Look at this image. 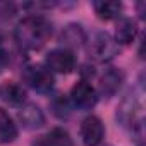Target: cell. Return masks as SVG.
<instances>
[{"label": "cell", "mask_w": 146, "mask_h": 146, "mask_svg": "<svg viewBox=\"0 0 146 146\" xmlns=\"http://www.w3.org/2000/svg\"><path fill=\"white\" fill-rule=\"evenodd\" d=\"M2 96L7 103L16 105V107H21V105L26 103V91L23 90V86H19L16 83L5 84L2 88Z\"/></svg>", "instance_id": "cell-15"}, {"label": "cell", "mask_w": 146, "mask_h": 146, "mask_svg": "<svg viewBox=\"0 0 146 146\" xmlns=\"http://www.w3.org/2000/svg\"><path fill=\"white\" fill-rule=\"evenodd\" d=\"M26 83L38 93H50L55 84L53 74L45 65H29L24 72Z\"/></svg>", "instance_id": "cell-5"}, {"label": "cell", "mask_w": 146, "mask_h": 146, "mask_svg": "<svg viewBox=\"0 0 146 146\" xmlns=\"http://www.w3.org/2000/svg\"><path fill=\"white\" fill-rule=\"evenodd\" d=\"M31 146H72V139L64 129H52L50 132L36 137Z\"/></svg>", "instance_id": "cell-11"}, {"label": "cell", "mask_w": 146, "mask_h": 146, "mask_svg": "<svg viewBox=\"0 0 146 146\" xmlns=\"http://www.w3.org/2000/svg\"><path fill=\"white\" fill-rule=\"evenodd\" d=\"M17 137V127L12 120V117L0 108V141L2 143H11Z\"/></svg>", "instance_id": "cell-14"}, {"label": "cell", "mask_w": 146, "mask_h": 146, "mask_svg": "<svg viewBox=\"0 0 146 146\" xmlns=\"http://www.w3.org/2000/svg\"><path fill=\"white\" fill-rule=\"evenodd\" d=\"M7 64H9V53H7V50L4 48V45L0 43V72L7 67Z\"/></svg>", "instance_id": "cell-18"}, {"label": "cell", "mask_w": 146, "mask_h": 146, "mask_svg": "<svg viewBox=\"0 0 146 146\" xmlns=\"http://www.w3.org/2000/svg\"><path fill=\"white\" fill-rule=\"evenodd\" d=\"M70 102L67 98H64L62 95H58L53 102H52V108H53V113L60 119H67L70 115Z\"/></svg>", "instance_id": "cell-16"}, {"label": "cell", "mask_w": 146, "mask_h": 146, "mask_svg": "<svg viewBox=\"0 0 146 146\" xmlns=\"http://www.w3.org/2000/svg\"><path fill=\"white\" fill-rule=\"evenodd\" d=\"M17 119L19 122L23 124V127L26 129H40L43 124H45V115H43V110L35 105V103H24L19 107V112H17Z\"/></svg>", "instance_id": "cell-8"}, {"label": "cell", "mask_w": 146, "mask_h": 146, "mask_svg": "<svg viewBox=\"0 0 146 146\" xmlns=\"http://www.w3.org/2000/svg\"><path fill=\"white\" fill-rule=\"evenodd\" d=\"M69 102L74 108H79V110H91L96 102H98V93L96 90L90 84V81L83 79L79 83H76L70 90V95H69Z\"/></svg>", "instance_id": "cell-4"}, {"label": "cell", "mask_w": 146, "mask_h": 146, "mask_svg": "<svg viewBox=\"0 0 146 146\" xmlns=\"http://www.w3.org/2000/svg\"><path fill=\"white\" fill-rule=\"evenodd\" d=\"M90 55L96 62H110L119 55V43L107 31H98L90 40Z\"/></svg>", "instance_id": "cell-2"}, {"label": "cell", "mask_w": 146, "mask_h": 146, "mask_svg": "<svg viewBox=\"0 0 146 146\" xmlns=\"http://www.w3.org/2000/svg\"><path fill=\"white\" fill-rule=\"evenodd\" d=\"M52 36V24L45 16H26L23 17L14 29V40L21 50L35 52L45 46L48 38Z\"/></svg>", "instance_id": "cell-1"}, {"label": "cell", "mask_w": 146, "mask_h": 146, "mask_svg": "<svg viewBox=\"0 0 146 146\" xmlns=\"http://www.w3.org/2000/svg\"><path fill=\"white\" fill-rule=\"evenodd\" d=\"M95 14L103 19V21H112L120 17L122 12V4L120 2H93Z\"/></svg>", "instance_id": "cell-13"}, {"label": "cell", "mask_w": 146, "mask_h": 146, "mask_svg": "<svg viewBox=\"0 0 146 146\" xmlns=\"http://www.w3.org/2000/svg\"><path fill=\"white\" fill-rule=\"evenodd\" d=\"M60 40L64 43V48L72 52L74 48H81L86 43V33L78 24H69L67 28H64V31L60 35Z\"/></svg>", "instance_id": "cell-10"}, {"label": "cell", "mask_w": 146, "mask_h": 146, "mask_svg": "<svg viewBox=\"0 0 146 146\" xmlns=\"http://www.w3.org/2000/svg\"><path fill=\"white\" fill-rule=\"evenodd\" d=\"M137 36V26L131 17H120L115 28V41L120 45H129L136 40Z\"/></svg>", "instance_id": "cell-12"}, {"label": "cell", "mask_w": 146, "mask_h": 146, "mask_svg": "<svg viewBox=\"0 0 146 146\" xmlns=\"http://www.w3.org/2000/svg\"><path fill=\"white\" fill-rule=\"evenodd\" d=\"M16 14V5L12 2H0V17L9 19Z\"/></svg>", "instance_id": "cell-17"}, {"label": "cell", "mask_w": 146, "mask_h": 146, "mask_svg": "<svg viewBox=\"0 0 146 146\" xmlns=\"http://www.w3.org/2000/svg\"><path fill=\"white\" fill-rule=\"evenodd\" d=\"M79 132H81V139L86 146H100L103 141V136H105V127L98 117L90 115L81 122Z\"/></svg>", "instance_id": "cell-6"}, {"label": "cell", "mask_w": 146, "mask_h": 146, "mask_svg": "<svg viewBox=\"0 0 146 146\" xmlns=\"http://www.w3.org/2000/svg\"><path fill=\"white\" fill-rule=\"evenodd\" d=\"M117 119L120 120L122 125L125 127H134V125H141V117H139V105L136 102V98H132L131 95L127 98L122 100L119 110H117Z\"/></svg>", "instance_id": "cell-9"}, {"label": "cell", "mask_w": 146, "mask_h": 146, "mask_svg": "<svg viewBox=\"0 0 146 146\" xmlns=\"http://www.w3.org/2000/svg\"><path fill=\"white\" fill-rule=\"evenodd\" d=\"M45 67L52 74H69L76 69V55L67 48H55L46 55Z\"/></svg>", "instance_id": "cell-3"}, {"label": "cell", "mask_w": 146, "mask_h": 146, "mask_svg": "<svg viewBox=\"0 0 146 146\" xmlns=\"http://www.w3.org/2000/svg\"><path fill=\"white\" fill-rule=\"evenodd\" d=\"M122 83H124V74H122V70H119V69H115V67H110V69L103 70V74H102L100 79H98V91H100L102 96L110 98V96H113V95L120 90ZM98 91H96V93H98Z\"/></svg>", "instance_id": "cell-7"}]
</instances>
